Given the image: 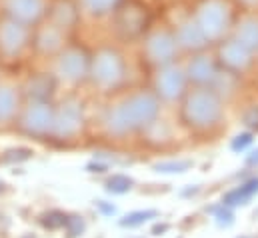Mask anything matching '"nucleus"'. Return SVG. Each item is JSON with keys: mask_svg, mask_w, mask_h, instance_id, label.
<instances>
[{"mask_svg": "<svg viewBox=\"0 0 258 238\" xmlns=\"http://www.w3.org/2000/svg\"><path fill=\"white\" fill-rule=\"evenodd\" d=\"M256 190H258V180H252L250 184H246V186H242V188H238V190L230 192V194L226 196V202H228V204L244 202V200H246V198H250V196H252Z\"/></svg>", "mask_w": 258, "mask_h": 238, "instance_id": "nucleus-1", "label": "nucleus"}, {"mask_svg": "<svg viewBox=\"0 0 258 238\" xmlns=\"http://www.w3.org/2000/svg\"><path fill=\"white\" fill-rule=\"evenodd\" d=\"M108 188L114 190V192H124L126 188H130V180L124 178V176H114L108 182Z\"/></svg>", "mask_w": 258, "mask_h": 238, "instance_id": "nucleus-2", "label": "nucleus"}, {"mask_svg": "<svg viewBox=\"0 0 258 238\" xmlns=\"http://www.w3.org/2000/svg\"><path fill=\"white\" fill-rule=\"evenodd\" d=\"M154 212H138V214H132L128 220H124V224H138V222H142V220H146V216H152Z\"/></svg>", "mask_w": 258, "mask_h": 238, "instance_id": "nucleus-3", "label": "nucleus"}, {"mask_svg": "<svg viewBox=\"0 0 258 238\" xmlns=\"http://www.w3.org/2000/svg\"><path fill=\"white\" fill-rule=\"evenodd\" d=\"M250 142V136H242V140H238V142H234V148H242L244 144H248Z\"/></svg>", "mask_w": 258, "mask_h": 238, "instance_id": "nucleus-4", "label": "nucleus"}]
</instances>
